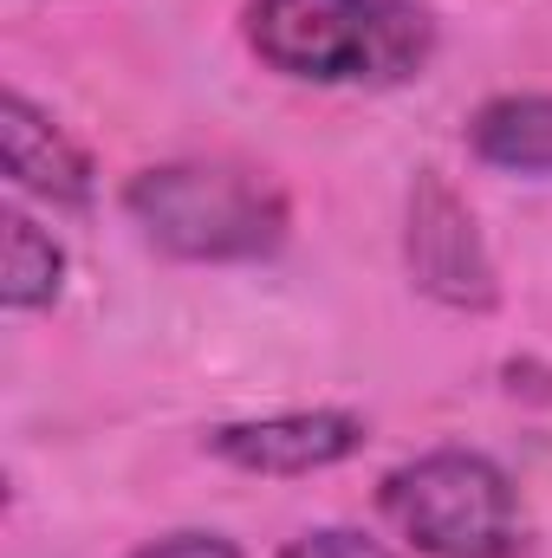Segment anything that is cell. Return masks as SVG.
I'll use <instances>...</instances> for the list:
<instances>
[{
    "label": "cell",
    "instance_id": "8992f818",
    "mask_svg": "<svg viewBox=\"0 0 552 558\" xmlns=\"http://www.w3.org/2000/svg\"><path fill=\"white\" fill-rule=\"evenodd\" d=\"M0 162H7L13 189H26V195H46L59 208L92 202V156L20 92L0 98Z\"/></svg>",
    "mask_w": 552,
    "mask_h": 558
},
{
    "label": "cell",
    "instance_id": "ba28073f",
    "mask_svg": "<svg viewBox=\"0 0 552 558\" xmlns=\"http://www.w3.org/2000/svg\"><path fill=\"white\" fill-rule=\"evenodd\" d=\"M65 286V247L20 208L0 215V305L7 312H46Z\"/></svg>",
    "mask_w": 552,
    "mask_h": 558
},
{
    "label": "cell",
    "instance_id": "3957f363",
    "mask_svg": "<svg viewBox=\"0 0 552 558\" xmlns=\"http://www.w3.org/2000/svg\"><path fill=\"white\" fill-rule=\"evenodd\" d=\"M384 520L429 558H514L520 553V494L501 461L475 448H429L377 487Z\"/></svg>",
    "mask_w": 552,
    "mask_h": 558
},
{
    "label": "cell",
    "instance_id": "7a4b0ae2",
    "mask_svg": "<svg viewBox=\"0 0 552 558\" xmlns=\"http://www.w3.org/2000/svg\"><path fill=\"white\" fill-rule=\"evenodd\" d=\"M124 215L176 260H261L286 241L274 182L235 162H156L124 182Z\"/></svg>",
    "mask_w": 552,
    "mask_h": 558
},
{
    "label": "cell",
    "instance_id": "52a82bcc",
    "mask_svg": "<svg viewBox=\"0 0 552 558\" xmlns=\"http://www.w3.org/2000/svg\"><path fill=\"white\" fill-rule=\"evenodd\" d=\"M468 149L514 175H552V98H488L468 124Z\"/></svg>",
    "mask_w": 552,
    "mask_h": 558
},
{
    "label": "cell",
    "instance_id": "277c9868",
    "mask_svg": "<svg viewBox=\"0 0 552 558\" xmlns=\"http://www.w3.org/2000/svg\"><path fill=\"white\" fill-rule=\"evenodd\" d=\"M404 260H410L416 292L455 312H488L501 299V279L488 260V241L475 228V208L455 195L442 169H416L410 215H404Z\"/></svg>",
    "mask_w": 552,
    "mask_h": 558
},
{
    "label": "cell",
    "instance_id": "5b68a950",
    "mask_svg": "<svg viewBox=\"0 0 552 558\" xmlns=\"http://www.w3.org/2000/svg\"><path fill=\"white\" fill-rule=\"evenodd\" d=\"M364 448V416L351 410H292V416L228 422L208 435V454L241 474H319Z\"/></svg>",
    "mask_w": 552,
    "mask_h": 558
},
{
    "label": "cell",
    "instance_id": "6da1fadb",
    "mask_svg": "<svg viewBox=\"0 0 552 558\" xmlns=\"http://www.w3.org/2000/svg\"><path fill=\"white\" fill-rule=\"evenodd\" d=\"M241 26L261 65L312 85H404L435 46L416 0H248Z\"/></svg>",
    "mask_w": 552,
    "mask_h": 558
},
{
    "label": "cell",
    "instance_id": "30bf717a",
    "mask_svg": "<svg viewBox=\"0 0 552 558\" xmlns=\"http://www.w3.org/2000/svg\"><path fill=\"white\" fill-rule=\"evenodd\" d=\"M124 558H241V546L228 539V533H163V539H149V546H137V553Z\"/></svg>",
    "mask_w": 552,
    "mask_h": 558
},
{
    "label": "cell",
    "instance_id": "9c48e42d",
    "mask_svg": "<svg viewBox=\"0 0 552 558\" xmlns=\"http://www.w3.org/2000/svg\"><path fill=\"white\" fill-rule=\"evenodd\" d=\"M279 558H391L371 533H351V526H319V533H299L286 539Z\"/></svg>",
    "mask_w": 552,
    "mask_h": 558
}]
</instances>
